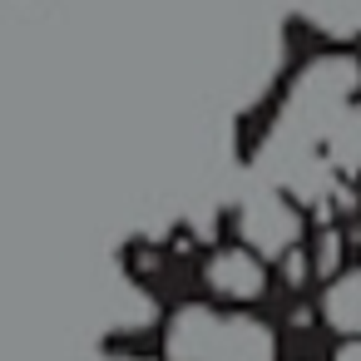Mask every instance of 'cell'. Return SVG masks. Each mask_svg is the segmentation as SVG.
<instances>
[{
    "label": "cell",
    "instance_id": "1",
    "mask_svg": "<svg viewBox=\"0 0 361 361\" xmlns=\"http://www.w3.org/2000/svg\"><path fill=\"white\" fill-rule=\"evenodd\" d=\"M164 356L169 361H277V336L267 322L247 312L188 302L169 317Z\"/></svg>",
    "mask_w": 361,
    "mask_h": 361
},
{
    "label": "cell",
    "instance_id": "2",
    "mask_svg": "<svg viewBox=\"0 0 361 361\" xmlns=\"http://www.w3.org/2000/svg\"><path fill=\"white\" fill-rule=\"evenodd\" d=\"M233 223H238L243 247H252L262 262L292 252V247L302 243V228H307V223H302V208L292 203V193L277 188V183L262 178V173L243 188V198H238V208H233Z\"/></svg>",
    "mask_w": 361,
    "mask_h": 361
},
{
    "label": "cell",
    "instance_id": "3",
    "mask_svg": "<svg viewBox=\"0 0 361 361\" xmlns=\"http://www.w3.org/2000/svg\"><path fill=\"white\" fill-rule=\"evenodd\" d=\"M203 282H208V292L223 297V302H257V297L267 292V262H262L252 247L233 243V247H218V252L208 257Z\"/></svg>",
    "mask_w": 361,
    "mask_h": 361
},
{
    "label": "cell",
    "instance_id": "4",
    "mask_svg": "<svg viewBox=\"0 0 361 361\" xmlns=\"http://www.w3.org/2000/svg\"><path fill=\"white\" fill-rule=\"evenodd\" d=\"M322 322L341 336H361V267H346L322 292Z\"/></svg>",
    "mask_w": 361,
    "mask_h": 361
},
{
    "label": "cell",
    "instance_id": "5",
    "mask_svg": "<svg viewBox=\"0 0 361 361\" xmlns=\"http://www.w3.org/2000/svg\"><path fill=\"white\" fill-rule=\"evenodd\" d=\"M322 159H326V169H336V173H361V99L346 104V109L326 124Z\"/></svg>",
    "mask_w": 361,
    "mask_h": 361
},
{
    "label": "cell",
    "instance_id": "6",
    "mask_svg": "<svg viewBox=\"0 0 361 361\" xmlns=\"http://www.w3.org/2000/svg\"><path fill=\"white\" fill-rule=\"evenodd\" d=\"M331 361H361V336H346L341 346H336V356Z\"/></svg>",
    "mask_w": 361,
    "mask_h": 361
}]
</instances>
